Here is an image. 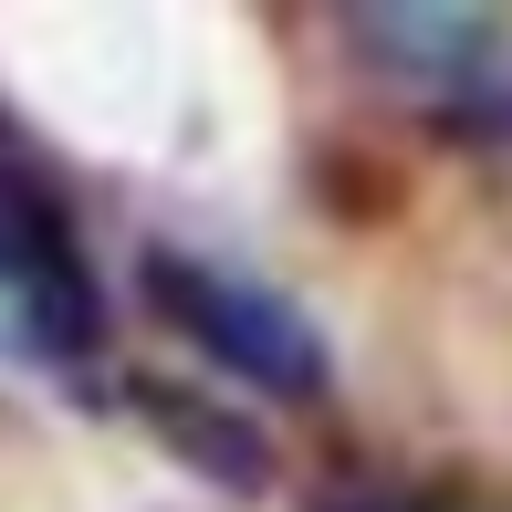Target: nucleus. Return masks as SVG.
Masks as SVG:
<instances>
[{
    "mask_svg": "<svg viewBox=\"0 0 512 512\" xmlns=\"http://www.w3.org/2000/svg\"><path fill=\"white\" fill-rule=\"evenodd\" d=\"M95 345H105V293L74 220L32 178L0 168V356L74 377V366H95Z\"/></svg>",
    "mask_w": 512,
    "mask_h": 512,
    "instance_id": "1",
    "label": "nucleus"
},
{
    "mask_svg": "<svg viewBox=\"0 0 512 512\" xmlns=\"http://www.w3.org/2000/svg\"><path fill=\"white\" fill-rule=\"evenodd\" d=\"M147 293H157V314H168L209 366H230L241 387L324 398V335L304 324V304H283L272 283L220 272V262H199V251H147Z\"/></svg>",
    "mask_w": 512,
    "mask_h": 512,
    "instance_id": "2",
    "label": "nucleus"
},
{
    "mask_svg": "<svg viewBox=\"0 0 512 512\" xmlns=\"http://www.w3.org/2000/svg\"><path fill=\"white\" fill-rule=\"evenodd\" d=\"M345 32L387 63L398 84L460 105V95H502L512 84V32L492 11H345Z\"/></svg>",
    "mask_w": 512,
    "mask_h": 512,
    "instance_id": "3",
    "label": "nucleus"
},
{
    "mask_svg": "<svg viewBox=\"0 0 512 512\" xmlns=\"http://www.w3.org/2000/svg\"><path fill=\"white\" fill-rule=\"evenodd\" d=\"M147 408H157V429H168L178 450H199V460H209V481H262V471H272V460L251 450L230 418H209V408H189V398H147Z\"/></svg>",
    "mask_w": 512,
    "mask_h": 512,
    "instance_id": "4",
    "label": "nucleus"
},
{
    "mask_svg": "<svg viewBox=\"0 0 512 512\" xmlns=\"http://www.w3.org/2000/svg\"><path fill=\"white\" fill-rule=\"evenodd\" d=\"M335 512H481V502H450V492H366V502H335Z\"/></svg>",
    "mask_w": 512,
    "mask_h": 512,
    "instance_id": "5",
    "label": "nucleus"
}]
</instances>
